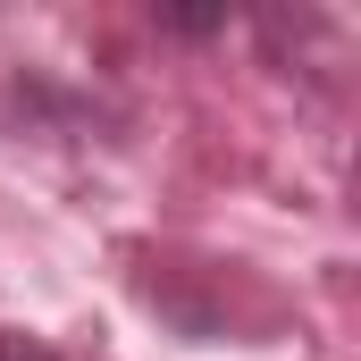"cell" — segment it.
<instances>
[{
    "instance_id": "1",
    "label": "cell",
    "mask_w": 361,
    "mask_h": 361,
    "mask_svg": "<svg viewBox=\"0 0 361 361\" xmlns=\"http://www.w3.org/2000/svg\"><path fill=\"white\" fill-rule=\"evenodd\" d=\"M152 25H160V34H185V42H202V34H227L235 17H227V8H152Z\"/></svg>"
},
{
    "instance_id": "2",
    "label": "cell",
    "mask_w": 361,
    "mask_h": 361,
    "mask_svg": "<svg viewBox=\"0 0 361 361\" xmlns=\"http://www.w3.org/2000/svg\"><path fill=\"white\" fill-rule=\"evenodd\" d=\"M0 361H59L42 336H25V328H0Z\"/></svg>"
}]
</instances>
